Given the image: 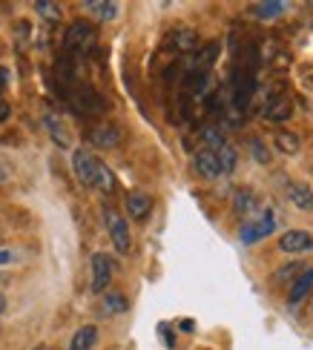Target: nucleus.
I'll list each match as a JSON object with an SVG mask.
<instances>
[{"label":"nucleus","mask_w":313,"mask_h":350,"mask_svg":"<svg viewBox=\"0 0 313 350\" xmlns=\"http://www.w3.org/2000/svg\"><path fill=\"white\" fill-rule=\"evenodd\" d=\"M118 141H121V133H118L115 124H98L92 133H89V144H92V147H101V150L118 147Z\"/></svg>","instance_id":"9"},{"label":"nucleus","mask_w":313,"mask_h":350,"mask_svg":"<svg viewBox=\"0 0 313 350\" xmlns=\"http://www.w3.org/2000/svg\"><path fill=\"white\" fill-rule=\"evenodd\" d=\"M95 345H98V327L84 325L81 330H75V336L69 342V350H92Z\"/></svg>","instance_id":"14"},{"label":"nucleus","mask_w":313,"mask_h":350,"mask_svg":"<svg viewBox=\"0 0 313 350\" xmlns=\"http://www.w3.org/2000/svg\"><path fill=\"white\" fill-rule=\"evenodd\" d=\"M3 86H6V72L0 69V90H3Z\"/></svg>","instance_id":"32"},{"label":"nucleus","mask_w":313,"mask_h":350,"mask_svg":"<svg viewBox=\"0 0 313 350\" xmlns=\"http://www.w3.org/2000/svg\"><path fill=\"white\" fill-rule=\"evenodd\" d=\"M273 144H276V150H279V152H285V155L299 152V135H296V133H288V129H279L276 138H273Z\"/></svg>","instance_id":"20"},{"label":"nucleus","mask_w":313,"mask_h":350,"mask_svg":"<svg viewBox=\"0 0 313 350\" xmlns=\"http://www.w3.org/2000/svg\"><path fill=\"white\" fill-rule=\"evenodd\" d=\"M103 221H107V232H110V239H112V244H115V250L121 253V256H127L129 247H132V236H129L127 218L118 213V210L107 207V210H103Z\"/></svg>","instance_id":"1"},{"label":"nucleus","mask_w":313,"mask_h":350,"mask_svg":"<svg viewBox=\"0 0 313 350\" xmlns=\"http://www.w3.org/2000/svg\"><path fill=\"white\" fill-rule=\"evenodd\" d=\"M216 55H218V43H207L204 49H199L196 55L190 57V75H192V72H201V75H207V69L216 64Z\"/></svg>","instance_id":"13"},{"label":"nucleus","mask_w":313,"mask_h":350,"mask_svg":"<svg viewBox=\"0 0 313 350\" xmlns=\"http://www.w3.org/2000/svg\"><path fill=\"white\" fill-rule=\"evenodd\" d=\"M64 40H66L69 52H84V49H89L95 43V29H92V23H86V21H75L66 29Z\"/></svg>","instance_id":"6"},{"label":"nucleus","mask_w":313,"mask_h":350,"mask_svg":"<svg viewBox=\"0 0 313 350\" xmlns=\"http://www.w3.org/2000/svg\"><path fill=\"white\" fill-rule=\"evenodd\" d=\"M250 152H253V158H256L259 164H267V161H271V152L264 150V144H262L259 138H250Z\"/></svg>","instance_id":"27"},{"label":"nucleus","mask_w":313,"mask_h":350,"mask_svg":"<svg viewBox=\"0 0 313 350\" xmlns=\"http://www.w3.org/2000/svg\"><path fill=\"white\" fill-rule=\"evenodd\" d=\"M47 129H49V133H52V138L58 141V147H69V135L64 133V126H61V121H58L55 118V115H47Z\"/></svg>","instance_id":"24"},{"label":"nucleus","mask_w":313,"mask_h":350,"mask_svg":"<svg viewBox=\"0 0 313 350\" xmlns=\"http://www.w3.org/2000/svg\"><path fill=\"white\" fill-rule=\"evenodd\" d=\"M201 138H204V144H207V150H218L221 144H225V135H221V129L218 126H204L201 129Z\"/></svg>","instance_id":"25"},{"label":"nucleus","mask_w":313,"mask_h":350,"mask_svg":"<svg viewBox=\"0 0 313 350\" xmlns=\"http://www.w3.org/2000/svg\"><path fill=\"white\" fill-rule=\"evenodd\" d=\"M6 178H9V172H6L3 167H0V181H6Z\"/></svg>","instance_id":"33"},{"label":"nucleus","mask_w":313,"mask_h":350,"mask_svg":"<svg viewBox=\"0 0 313 350\" xmlns=\"http://www.w3.org/2000/svg\"><path fill=\"white\" fill-rule=\"evenodd\" d=\"M279 250L308 253V250H313V236L308 230H288V232H281V239H279Z\"/></svg>","instance_id":"7"},{"label":"nucleus","mask_w":313,"mask_h":350,"mask_svg":"<svg viewBox=\"0 0 313 350\" xmlns=\"http://www.w3.org/2000/svg\"><path fill=\"white\" fill-rule=\"evenodd\" d=\"M3 313H6V296L0 293V316H3Z\"/></svg>","instance_id":"31"},{"label":"nucleus","mask_w":313,"mask_h":350,"mask_svg":"<svg viewBox=\"0 0 313 350\" xmlns=\"http://www.w3.org/2000/svg\"><path fill=\"white\" fill-rule=\"evenodd\" d=\"M95 189H101V193H115V175L112 170L98 161V172H95Z\"/></svg>","instance_id":"21"},{"label":"nucleus","mask_w":313,"mask_h":350,"mask_svg":"<svg viewBox=\"0 0 313 350\" xmlns=\"http://www.w3.org/2000/svg\"><path fill=\"white\" fill-rule=\"evenodd\" d=\"M192 167H196V172L201 175L204 181H216L221 175V167H218V158L213 150H201L196 158H192Z\"/></svg>","instance_id":"10"},{"label":"nucleus","mask_w":313,"mask_h":350,"mask_svg":"<svg viewBox=\"0 0 313 350\" xmlns=\"http://www.w3.org/2000/svg\"><path fill=\"white\" fill-rule=\"evenodd\" d=\"M313 290V270H302L296 279L290 282V293H288V304L290 308H296V304H302L305 296Z\"/></svg>","instance_id":"12"},{"label":"nucleus","mask_w":313,"mask_h":350,"mask_svg":"<svg viewBox=\"0 0 313 350\" xmlns=\"http://www.w3.org/2000/svg\"><path fill=\"white\" fill-rule=\"evenodd\" d=\"M84 6L92 12L95 18H101V21H115L118 18V3H115V0H86Z\"/></svg>","instance_id":"18"},{"label":"nucleus","mask_w":313,"mask_h":350,"mask_svg":"<svg viewBox=\"0 0 313 350\" xmlns=\"http://www.w3.org/2000/svg\"><path fill=\"white\" fill-rule=\"evenodd\" d=\"M299 270V265H296V261H290V265H285L281 270H276V275H273V282H281V279H288L290 282V275Z\"/></svg>","instance_id":"28"},{"label":"nucleus","mask_w":313,"mask_h":350,"mask_svg":"<svg viewBox=\"0 0 313 350\" xmlns=\"http://www.w3.org/2000/svg\"><path fill=\"white\" fill-rule=\"evenodd\" d=\"M250 9H253V14H256V18L271 21V18H279V14L288 9V3H285V0H264V3H253Z\"/></svg>","instance_id":"19"},{"label":"nucleus","mask_w":313,"mask_h":350,"mask_svg":"<svg viewBox=\"0 0 313 350\" xmlns=\"http://www.w3.org/2000/svg\"><path fill=\"white\" fill-rule=\"evenodd\" d=\"M35 350H52V347H49V345H38Z\"/></svg>","instance_id":"34"},{"label":"nucleus","mask_w":313,"mask_h":350,"mask_svg":"<svg viewBox=\"0 0 313 350\" xmlns=\"http://www.w3.org/2000/svg\"><path fill=\"white\" fill-rule=\"evenodd\" d=\"M129 301L124 293H115V290H107L103 293V301H101V313L103 316H118V313H127Z\"/></svg>","instance_id":"15"},{"label":"nucleus","mask_w":313,"mask_h":350,"mask_svg":"<svg viewBox=\"0 0 313 350\" xmlns=\"http://www.w3.org/2000/svg\"><path fill=\"white\" fill-rule=\"evenodd\" d=\"M115 275V265L107 253H95L92 256V293H107Z\"/></svg>","instance_id":"5"},{"label":"nucleus","mask_w":313,"mask_h":350,"mask_svg":"<svg viewBox=\"0 0 313 350\" xmlns=\"http://www.w3.org/2000/svg\"><path fill=\"white\" fill-rule=\"evenodd\" d=\"M127 213L132 218H138V221H144V218L153 213L150 193H141V189H132V193H127Z\"/></svg>","instance_id":"11"},{"label":"nucleus","mask_w":313,"mask_h":350,"mask_svg":"<svg viewBox=\"0 0 313 350\" xmlns=\"http://www.w3.org/2000/svg\"><path fill=\"white\" fill-rule=\"evenodd\" d=\"M72 170H75V178L89 187V189H95V172H98V158L89 152V150H75L72 152Z\"/></svg>","instance_id":"3"},{"label":"nucleus","mask_w":313,"mask_h":350,"mask_svg":"<svg viewBox=\"0 0 313 350\" xmlns=\"http://www.w3.org/2000/svg\"><path fill=\"white\" fill-rule=\"evenodd\" d=\"M72 107H75L81 115H92V112H101L103 109V100L95 90H89V86H81V90L72 95Z\"/></svg>","instance_id":"8"},{"label":"nucleus","mask_w":313,"mask_h":350,"mask_svg":"<svg viewBox=\"0 0 313 350\" xmlns=\"http://www.w3.org/2000/svg\"><path fill=\"white\" fill-rule=\"evenodd\" d=\"M3 265H12V253L9 250H0V267Z\"/></svg>","instance_id":"30"},{"label":"nucleus","mask_w":313,"mask_h":350,"mask_svg":"<svg viewBox=\"0 0 313 350\" xmlns=\"http://www.w3.org/2000/svg\"><path fill=\"white\" fill-rule=\"evenodd\" d=\"M288 198L296 204L299 210H305V213H313V193H310V187H305V184H288Z\"/></svg>","instance_id":"16"},{"label":"nucleus","mask_w":313,"mask_h":350,"mask_svg":"<svg viewBox=\"0 0 313 350\" xmlns=\"http://www.w3.org/2000/svg\"><path fill=\"white\" fill-rule=\"evenodd\" d=\"M276 230V215L273 213H262V215H250L247 221L238 230V239L242 244H256L259 239H267Z\"/></svg>","instance_id":"2"},{"label":"nucleus","mask_w":313,"mask_h":350,"mask_svg":"<svg viewBox=\"0 0 313 350\" xmlns=\"http://www.w3.org/2000/svg\"><path fill=\"white\" fill-rule=\"evenodd\" d=\"M290 115H293V98H290V92L288 90H273L271 98H267V104H264V118L279 124V121H288Z\"/></svg>","instance_id":"4"},{"label":"nucleus","mask_w":313,"mask_h":350,"mask_svg":"<svg viewBox=\"0 0 313 350\" xmlns=\"http://www.w3.org/2000/svg\"><path fill=\"white\" fill-rule=\"evenodd\" d=\"M35 9H38L40 18H47V21H61V14H64L61 6H58V3H49V0H38Z\"/></svg>","instance_id":"26"},{"label":"nucleus","mask_w":313,"mask_h":350,"mask_svg":"<svg viewBox=\"0 0 313 350\" xmlns=\"http://www.w3.org/2000/svg\"><path fill=\"white\" fill-rule=\"evenodd\" d=\"M233 207L242 213V215H250L253 210H256V196L250 193V189H236L233 196Z\"/></svg>","instance_id":"22"},{"label":"nucleus","mask_w":313,"mask_h":350,"mask_svg":"<svg viewBox=\"0 0 313 350\" xmlns=\"http://www.w3.org/2000/svg\"><path fill=\"white\" fill-rule=\"evenodd\" d=\"M9 115H12V107L6 104V100H0V124L9 121Z\"/></svg>","instance_id":"29"},{"label":"nucleus","mask_w":313,"mask_h":350,"mask_svg":"<svg viewBox=\"0 0 313 350\" xmlns=\"http://www.w3.org/2000/svg\"><path fill=\"white\" fill-rule=\"evenodd\" d=\"M170 46H173L175 52L187 55V52H192V49L199 46V35H196V32H190V29H178V32L170 35Z\"/></svg>","instance_id":"17"},{"label":"nucleus","mask_w":313,"mask_h":350,"mask_svg":"<svg viewBox=\"0 0 313 350\" xmlns=\"http://www.w3.org/2000/svg\"><path fill=\"white\" fill-rule=\"evenodd\" d=\"M216 158H218V167H221V175H227L236 170V150L230 147V144L225 141L221 147L216 150Z\"/></svg>","instance_id":"23"}]
</instances>
